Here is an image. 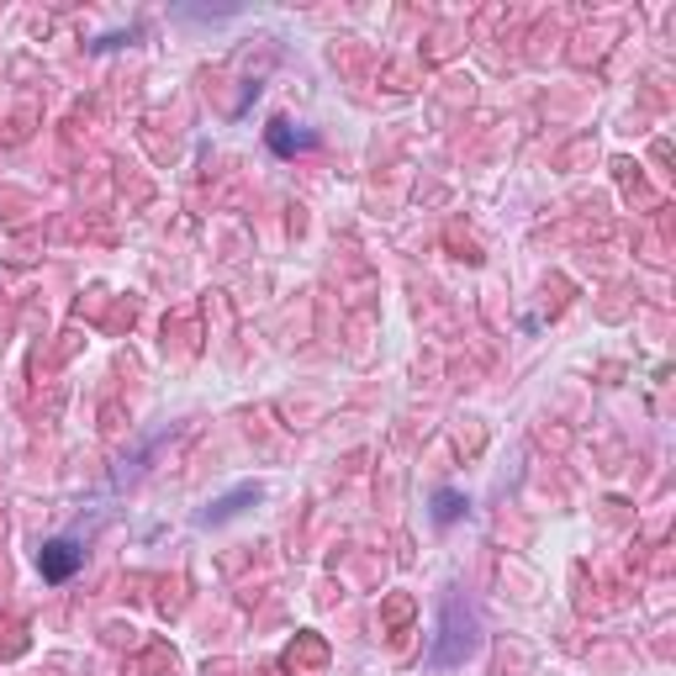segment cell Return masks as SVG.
<instances>
[{"mask_svg":"<svg viewBox=\"0 0 676 676\" xmlns=\"http://www.w3.org/2000/svg\"><path fill=\"white\" fill-rule=\"evenodd\" d=\"M476 650H481L476 608L465 602V592L449 587L444 608H438V635H434V645H429V655H423V666L434 676H444V672H455V666H465Z\"/></svg>","mask_w":676,"mask_h":676,"instance_id":"obj_1","label":"cell"},{"mask_svg":"<svg viewBox=\"0 0 676 676\" xmlns=\"http://www.w3.org/2000/svg\"><path fill=\"white\" fill-rule=\"evenodd\" d=\"M254 497H259V486H239L233 497H222V502H212V508L201 513V523L212 528V523H222V518H233V513H239V508H243V502H254Z\"/></svg>","mask_w":676,"mask_h":676,"instance_id":"obj_4","label":"cell"},{"mask_svg":"<svg viewBox=\"0 0 676 676\" xmlns=\"http://www.w3.org/2000/svg\"><path fill=\"white\" fill-rule=\"evenodd\" d=\"M80 560H85V550L75 545V539H48L38 550V571H42V582H69L75 571H80Z\"/></svg>","mask_w":676,"mask_h":676,"instance_id":"obj_2","label":"cell"},{"mask_svg":"<svg viewBox=\"0 0 676 676\" xmlns=\"http://www.w3.org/2000/svg\"><path fill=\"white\" fill-rule=\"evenodd\" d=\"M270 149H276L280 160L307 154V149H318V132H291V122H276V127H270Z\"/></svg>","mask_w":676,"mask_h":676,"instance_id":"obj_3","label":"cell"},{"mask_svg":"<svg viewBox=\"0 0 676 676\" xmlns=\"http://www.w3.org/2000/svg\"><path fill=\"white\" fill-rule=\"evenodd\" d=\"M455 518H465V497L444 486V492L434 497V523H455Z\"/></svg>","mask_w":676,"mask_h":676,"instance_id":"obj_5","label":"cell"}]
</instances>
